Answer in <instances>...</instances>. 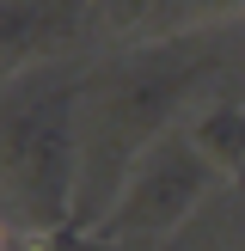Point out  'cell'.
<instances>
[{"mask_svg":"<svg viewBox=\"0 0 245 251\" xmlns=\"http://www.w3.org/2000/svg\"><path fill=\"white\" fill-rule=\"evenodd\" d=\"M196 147H202L208 159H220V172H239V159H245V110L208 117L202 129H196Z\"/></svg>","mask_w":245,"mask_h":251,"instance_id":"cell-1","label":"cell"}]
</instances>
